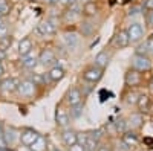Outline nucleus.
I'll return each mask as SVG.
<instances>
[{"instance_id":"43","label":"nucleus","mask_w":153,"mask_h":151,"mask_svg":"<svg viewBox=\"0 0 153 151\" xmlns=\"http://www.w3.org/2000/svg\"><path fill=\"white\" fill-rule=\"evenodd\" d=\"M81 2H83V0H81Z\"/></svg>"},{"instance_id":"41","label":"nucleus","mask_w":153,"mask_h":151,"mask_svg":"<svg viewBox=\"0 0 153 151\" xmlns=\"http://www.w3.org/2000/svg\"><path fill=\"white\" fill-rule=\"evenodd\" d=\"M150 38H153V32H152V35H150Z\"/></svg>"},{"instance_id":"8","label":"nucleus","mask_w":153,"mask_h":151,"mask_svg":"<svg viewBox=\"0 0 153 151\" xmlns=\"http://www.w3.org/2000/svg\"><path fill=\"white\" fill-rule=\"evenodd\" d=\"M127 46H130V40H129V35H127L126 29H121L118 31L117 34L113 35L112 38V43H110V47L113 50H121V49H126Z\"/></svg>"},{"instance_id":"9","label":"nucleus","mask_w":153,"mask_h":151,"mask_svg":"<svg viewBox=\"0 0 153 151\" xmlns=\"http://www.w3.org/2000/svg\"><path fill=\"white\" fill-rule=\"evenodd\" d=\"M124 84L127 87H138L143 84V72L130 67L124 73Z\"/></svg>"},{"instance_id":"38","label":"nucleus","mask_w":153,"mask_h":151,"mask_svg":"<svg viewBox=\"0 0 153 151\" xmlns=\"http://www.w3.org/2000/svg\"><path fill=\"white\" fill-rule=\"evenodd\" d=\"M146 41H147V46H149V52L153 55V38H149Z\"/></svg>"},{"instance_id":"29","label":"nucleus","mask_w":153,"mask_h":151,"mask_svg":"<svg viewBox=\"0 0 153 151\" xmlns=\"http://www.w3.org/2000/svg\"><path fill=\"white\" fill-rule=\"evenodd\" d=\"M138 98H139V95L136 93V92H129L126 95V102L129 104V105H136V102H138Z\"/></svg>"},{"instance_id":"34","label":"nucleus","mask_w":153,"mask_h":151,"mask_svg":"<svg viewBox=\"0 0 153 151\" xmlns=\"http://www.w3.org/2000/svg\"><path fill=\"white\" fill-rule=\"evenodd\" d=\"M139 12H144L143 11V5L141 6H136V8H130V11H129V17H135V15H138Z\"/></svg>"},{"instance_id":"28","label":"nucleus","mask_w":153,"mask_h":151,"mask_svg":"<svg viewBox=\"0 0 153 151\" xmlns=\"http://www.w3.org/2000/svg\"><path fill=\"white\" fill-rule=\"evenodd\" d=\"M113 124H115V127H117V130L121 131V133L129 130V124H127V119H124V118H120L117 122H113Z\"/></svg>"},{"instance_id":"2","label":"nucleus","mask_w":153,"mask_h":151,"mask_svg":"<svg viewBox=\"0 0 153 151\" xmlns=\"http://www.w3.org/2000/svg\"><path fill=\"white\" fill-rule=\"evenodd\" d=\"M126 32L127 35H129V40H130V44H138V43H141L144 40V26H143V23H139V21H132L129 26L126 28Z\"/></svg>"},{"instance_id":"24","label":"nucleus","mask_w":153,"mask_h":151,"mask_svg":"<svg viewBox=\"0 0 153 151\" xmlns=\"http://www.w3.org/2000/svg\"><path fill=\"white\" fill-rule=\"evenodd\" d=\"M28 78H29L31 81H34L37 85H43V84H46V82L49 81L46 73H32V75H29Z\"/></svg>"},{"instance_id":"26","label":"nucleus","mask_w":153,"mask_h":151,"mask_svg":"<svg viewBox=\"0 0 153 151\" xmlns=\"http://www.w3.org/2000/svg\"><path fill=\"white\" fill-rule=\"evenodd\" d=\"M80 29H81V34H83V37H87V35H91L92 32H94V26H91V23H89V18H86L84 21H81V26H80Z\"/></svg>"},{"instance_id":"21","label":"nucleus","mask_w":153,"mask_h":151,"mask_svg":"<svg viewBox=\"0 0 153 151\" xmlns=\"http://www.w3.org/2000/svg\"><path fill=\"white\" fill-rule=\"evenodd\" d=\"M97 14H98V5L95 2L89 0V2H86L83 5V15L86 18H94Z\"/></svg>"},{"instance_id":"16","label":"nucleus","mask_w":153,"mask_h":151,"mask_svg":"<svg viewBox=\"0 0 153 151\" xmlns=\"http://www.w3.org/2000/svg\"><path fill=\"white\" fill-rule=\"evenodd\" d=\"M121 141H123V145L127 147V148H132V147H136L139 139H138V134L135 133V130H127L123 133V137H121Z\"/></svg>"},{"instance_id":"3","label":"nucleus","mask_w":153,"mask_h":151,"mask_svg":"<svg viewBox=\"0 0 153 151\" xmlns=\"http://www.w3.org/2000/svg\"><path fill=\"white\" fill-rule=\"evenodd\" d=\"M83 98H84V93L81 90V87L72 85V87H69V89H68V92H66L65 99H63V101H65V104L68 107H74V105L81 104L83 102Z\"/></svg>"},{"instance_id":"39","label":"nucleus","mask_w":153,"mask_h":151,"mask_svg":"<svg viewBox=\"0 0 153 151\" xmlns=\"http://www.w3.org/2000/svg\"><path fill=\"white\" fill-rule=\"evenodd\" d=\"M97 151H112V148H110L109 145H100Z\"/></svg>"},{"instance_id":"23","label":"nucleus","mask_w":153,"mask_h":151,"mask_svg":"<svg viewBox=\"0 0 153 151\" xmlns=\"http://www.w3.org/2000/svg\"><path fill=\"white\" fill-rule=\"evenodd\" d=\"M29 148H31L32 151H46V148H48V141L40 134V136H38V139H37Z\"/></svg>"},{"instance_id":"35","label":"nucleus","mask_w":153,"mask_h":151,"mask_svg":"<svg viewBox=\"0 0 153 151\" xmlns=\"http://www.w3.org/2000/svg\"><path fill=\"white\" fill-rule=\"evenodd\" d=\"M69 151H86V148L83 147V145H80V144H75V145H72L71 148H68Z\"/></svg>"},{"instance_id":"42","label":"nucleus","mask_w":153,"mask_h":151,"mask_svg":"<svg viewBox=\"0 0 153 151\" xmlns=\"http://www.w3.org/2000/svg\"><path fill=\"white\" fill-rule=\"evenodd\" d=\"M54 151H58V150H54Z\"/></svg>"},{"instance_id":"4","label":"nucleus","mask_w":153,"mask_h":151,"mask_svg":"<svg viewBox=\"0 0 153 151\" xmlns=\"http://www.w3.org/2000/svg\"><path fill=\"white\" fill-rule=\"evenodd\" d=\"M35 90H37V84L26 77L25 80H22L19 82V87H17V92L16 93L20 98H23V99H29V98H34Z\"/></svg>"},{"instance_id":"37","label":"nucleus","mask_w":153,"mask_h":151,"mask_svg":"<svg viewBox=\"0 0 153 151\" xmlns=\"http://www.w3.org/2000/svg\"><path fill=\"white\" fill-rule=\"evenodd\" d=\"M43 2L48 6H57V5H60V0H43Z\"/></svg>"},{"instance_id":"10","label":"nucleus","mask_w":153,"mask_h":151,"mask_svg":"<svg viewBox=\"0 0 153 151\" xmlns=\"http://www.w3.org/2000/svg\"><path fill=\"white\" fill-rule=\"evenodd\" d=\"M112 58H113V52H112L110 49L106 47V49H103V50H100V52L95 55L94 64L98 66V67H101V69H106V67L110 64Z\"/></svg>"},{"instance_id":"1","label":"nucleus","mask_w":153,"mask_h":151,"mask_svg":"<svg viewBox=\"0 0 153 151\" xmlns=\"http://www.w3.org/2000/svg\"><path fill=\"white\" fill-rule=\"evenodd\" d=\"M103 77H104V69L95 66L94 63L86 66L81 70V78L87 84H97V82H100L101 80H103Z\"/></svg>"},{"instance_id":"25","label":"nucleus","mask_w":153,"mask_h":151,"mask_svg":"<svg viewBox=\"0 0 153 151\" xmlns=\"http://www.w3.org/2000/svg\"><path fill=\"white\" fill-rule=\"evenodd\" d=\"M12 44V37L11 35H6L3 38H0V52H8V49L11 47Z\"/></svg>"},{"instance_id":"22","label":"nucleus","mask_w":153,"mask_h":151,"mask_svg":"<svg viewBox=\"0 0 153 151\" xmlns=\"http://www.w3.org/2000/svg\"><path fill=\"white\" fill-rule=\"evenodd\" d=\"M136 107H138V110H139V113H144V111H147L149 108H150V98H149V95H139V98H138V102H136Z\"/></svg>"},{"instance_id":"33","label":"nucleus","mask_w":153,"mask_h":151,"mask_svg":"<svg viewBox=\"0 0 153 151\" xmlns=\"http://www.w3.org/2000/svg\"><path fill=\"white\" fill-rule=\"evenodd\" d=\"M143 11L144 12L153 11V0H144L143 2Z\"/></svg>"},{"instance_id":"18","label":"nucleus","mask_w":153,"mask_h":151,"mask_svg":"<svg viewBox=\"0 0 153 151\" xmlns=\"http://www.w3.org/2000/svg\"><path fill=\"white\" fill-rule=\"evenodd\" d=\"M32 49H34L32 38H31V37H25V38L20 40V43H19L17 52H19L20 57H23V55H28L29 52H32Z\"/></svg>"},{"instance_id":"32","label":"nucleus","mask_w":153,"mask_h":151,"mask_svg":"<svg viewBox=\"0 0 153 151\" xmlns=\"http://www.w3.org/2000/svg\"><path fill=\"white\" fill-rule=\"evenodd\" d=\"M9 35V24L8 23H3L2 26H0V38H3V37Z\"/></svg>"},{"instance_id":"14","label":"nucleus","mask_w":153,"mask_h":151,"mask_svg":"<svg viewBox=\"0 0 153 151\" xmlns=\"http://www.w3.org/2000/svg\"><path fill=\"white\" fill-rule=\"evenodd\" d=\"M38 134L35 130H32V128H26V130H23L22 133H20V142L23 144V145H26V147H31L37 139H38Z\"/></svg>"},{"instance_id":"5","label":"nucleus","mask_w":153,"mask_h":151,"mask_svg":"<svg viewBox=\"0 0 153 151\" xmlns=\"http://www.w3.org/2000/svg\"><path fill=\"white\" fill-rule=\"evenodd\" d=\"M71 121H72V118H71L69 110L63 104L57 105V108H55V124H57V127L61 128V130L68 128L71 125Z\"/></svg>"},{"instance_id":"12","label":"nucleus","mask_w":153,"mask_h":151,"mask_svg":"<svg viewBox=\"0 0 153 151\" xmlns=\"http://www.w3.org/2000/svg\"><path fill=\"white\" fill-rule=\"evenodd\" d=\"M60 137H61V142L65 144L66 148H71L72 145L78 144V133H76L75 130H72L71 127L63 128L61 133H60Z\"/></svg>"},{"instance_id":"6","label":"nucleus","mask_w":153,"mask_h":151,"mask_svg":"<svg viewBox=\"0 0 153 151\" xmlns=\"http://www.w3.org/2000/svg\"><path fill=\"white\" fill-rule=\"evenodd\" d=\"M132 67L139 70V72H147L152 69V58L149 55H144V54H135L132 57Z\"/></svg>"},{"instance_id":"19","label":"nucleus","mask_w":153,"mask_h":151,"mask_svg":"<svg viewBox=\"0 0 153 151\" xmlns=\"http://www.w3.org/2000/svg\"><path fill=\"white\" fill-rule=\"evenodd\" d=\"M127 124H129V128L132 130H138L143 127L144 124V118H143V113H132V115L129 116V119H127Z\"/></svg>"},{"instance_id":"20","label":"nucleus","mask_w":153,"mask_h":151,"mask_svg":"<svg viewBox=\"0 0 153 151\" xmlns=\"http://www.w3.org/2000/svg\"><path fill=\"white\" fill-rule=\"evenodd\" d=\"M63 41H65L68 49H75L80 44V35L75 34V32H66L63 35Z\"/></svg>"},{"instance_id":"7","label":"nucleus","mask_w":153,"mask_h":151,"mask_svg":"<svg viewBox=\"0 0 153 151\" xmlns=\"http://www.w3.org/2000/svg\"><path fill=\"white\" fill-rule=\"evenodd\" d=\"M55 32H57V24L51 18L40 21L35 26V34L40 35V37H49V35H54Z\"/></svg>"},{"instance_id":"40","label":"nucleus","mask_w":153,"mask_h":151,"mask_svg":"<svg viewBox=\"0 0 153 151\" xmlns=\"http://www.w3.org/2000/svg\"><path fill=\"white\" fill-rule=\"evenodd\" d=\"M3 73H5V67L2 64V61H0V77H3Z\"/></svg>"},{"instance_id":"13","label":"nucleus","mask_w":153,"mask_h":151,"mask_svg":"<svg viewBox=\"0 0 153 151\" xmlns=\"http://www.w3.org/2000/svg\"><path fill=\"white\" fill-rule=\"evenodd\" d=\"M46 75H48L49 82H58V81H61L63 78L66 77V70L63 69L61 66L55 64V66H52V67H49V70H48Z\"/></svg>"},{"instance_id":"30","label":"nucleus","mask_w":153,"mask_h":151,"mask_svg":"<svg viewBox=\"0 0 153 151\" xmlns=\"http://www.w3.org/2000/svg\"><path fill=\"white\" fill-rule=\"evenodd\" d=\"M9 11H11V5L8 0H0V14L5 17L9 14Z\"/></svg>"},{"instance_id":"31","label":"nucleus","mask_w":153,"mask_h":151,"mask_svg":"<svg viewBox=\"0 0 153 151\" xmlns=\"http://www.w3.org/2000/svg\"><path fill=\"white\" fill-rule=\"evenodd\" d=\"M144 20H146V28H147V29H153V11L146 12Z\"/></svg>"},{"instance_id":"15","label":"nucleus","mask_w":153,"mask_h":151,"mask_svg":"<svg viewBox=\"0 0 153 151\" xmlns=\"http://www.w3.org/2000/svg\"><path fill=\"white\" fill-rule=\"evenodd\" d=\"M20 64H22V67L28 69V70L35 69L37 64H38V55H35L34 52H29L28 55L20 57Z\"/></svg>"},{"instance_id":"11","label":"nucleus","mask_w":153,"mask_h":151,"mask_svg":"<svg viewBox=\"0 0 153 151\" xmlns=\"http://www.w3.org/2000/svg\"><path fill=\"white\" fill-rule=\"evenodd\" d=\"M38 64L42 66H55L57 64V58H55V50L51 49V47H46L43 49L40 54H38Z\"/></svg>"},{"instance_id":"27","label":"nucleus","mask_w":153,"mask_h":151,"mask_svg":"<svg viewBox=\"0 0 153 151\" xmlns=\"http://www.w3.org/2000/svg\"><path fill=\"white\" fill-rule=\"evenodd\" d=\"M71 108V118L72 119H78L81 115H83V104H78V105H74V107H69Z\"/></svg>"},{"instance_id":"36","label":"nucleus","mask_w":153,"mask_h":151,"mask_svg":"<svg viewBox=\"0 0 153 151\" xmlns=\"http://www.w3.org/2000/svg\"><path fill=\"white\" fill-rule=\"evenodd\" d=\"M75 2H78V0H60V5L69 8V6H71L72 3H75ZM80 2H81V0H80Z\"/></svg>"},{"instance_id":"17","label":"nucleus","mask_w":153,"mask_h":151,"mask_svg":"<svg viewBox=\"0 0 153 151\" xmlns=\"http://www.w3.org/2000/svg\"><path fill=\"white\" fill-rule=\"evenodd\" d=\"M19 80L16 78H5L0 82V90L5 92V93H16L17 92V87H19Z\"/></svg>"}]
</instances>
